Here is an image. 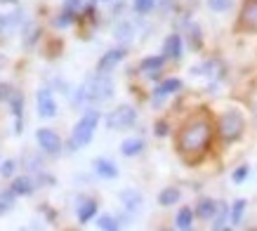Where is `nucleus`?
I'll use <instances>...</instances> for the list:
<instances>
[{
  "label": "nucleus",
  "instance_id": "nucleus-1",
  "mask_svg": "<svg viewBox=\"0 0 257 231\" xmlns=\"http://www.w3.org/2000/svg\"><path fill=\"white\" fill-rule=\"evenodd\" d=\"M212 135H215V125H212L210 116L208 113L191 116L177 132V154L187 163L201 161L212 144Z\"/></svg>",
  "mask_w": 257,
  "mask_h": 231
},
{
  "label": "nucleus",
  "instance_id": "nucleus-2",
  "mask_svg": "<svg viewBox=\"0 0 257 231\" xmlns=\"http://www.w3.org/2000/svg\"><path fill=\"white\" fill-rule=\"evenodd\" d=\"M111 94H113V80L106 73L97 71V76H92L78 87L73 101L76 104H97V101H106Z\"/></svg>",
  "mask_w": 257,
  "mask_h": 231
},
{
  "label": "nucleus",
  "instance_id": "nucleus-3",
  "mask_svg": "<svg viewBox=\"0 0 257 231\" xmlns=\"http://www.w3.org/2000/svg\"><path fill=\"white\" fill-rule=\"evenodd\" d=\"M99 125V111L97 108H87L85 113L80 116V121L76 123L73 132H71L69 139V149L71 151H78V149H85L94 137V130Z\"/></svg>",
  "mask_w": 257,
  "mask_h": 231
},
{
  "label": "nucleus",
  "instance_id": "nucleus-4",
  "mask_svg": "<svg viewBox=\"0 0 257 231\" xmlns=\"http://www.w3.org/2000/svg\"><path fill=\"white\" fill-rule=\"evenodd\" d=\"M243 130H245V118H243L241 111L229 108V111H224V113L219 116V121H217V135L222 137V142L231 144V142H236V139L241 137Z\"/></svg>",
  "mask_w": 257,
  "mask_h": 231
},
{
  "label": "nucleus",
  "instance_id": "nucleus-5",
  "mask_svg": "<svg viewBox=\"0 0 257 231\" xmlns=\"http://www.w3.org/2000/svg\"><path fill=\"white\" fill-rule=\"evenodd\" d=\"M135 121H137V111L130 104H123L106 116V128L109 130H127L135 125Z\"/></svg>",
  "mask_w": 257,
  "mask_h": 231
},
{
  "label": "nucleus",
  "instance_id": "nucleus-6",
  "mask_svg": "<svg viewBox=\"0 0 257 231\" xmlns=\"http://www.w3.org/2000/svg\"><path fill=\"white\" fill-rule=\"evenodd\" d=\"M36 142H38L43 154H47V156L62 154V137L55 130H50V128H38L36 130Z\"/></svg>",
  "mask_w": 257,
  "mask_h": 231
},
{
  "label": "nucleus",
  "instance_id": "nucleus-7",
  "mask_svg": "<svg viewBox=\"0 0 257 231\" xmlns=\"http://www.w3.org/2000/svg\"><path fill=\"white\" fill-rule=\"evenodd\" d=\"M236 29L243 33H257V0H245L243 3Z\"/></svg>",
  "mask_w": 257,
  "mask_h": 231
},
{
  "label": "nucleus",
  "instance_id": "nucleus-8",
  "mask_svg": "<svg viewBox=\"0 0 257 231\" xmlns=\"http://www.w3.org/2000/svg\"><path fill=\"white\" fill-rule=\"evenodd\" d=\"M36 111H38V116L45 118V121H50V118H55V116L59 113L52 90H47V87H40L38 90V94H36Z\"/></svg>",
  "mask_w": 257,
  "mask_h": 231
},
{
  "label": "nucleus",
  "instance_id": "nucleus-9",
  "mask_svg": "<svg viewBox=\"0 0 257 231\" xmlns=\"http://www.w3.org/2000/svg\"><path fill=\"white\" fill-rule=\"evenodd\" d=\"M125 59V50L123 47H113V50H109V52L101 54V59L97 62V71L99 73H109L116 64H120Z\"/></svg>",
  "mask_w": 257,
  "mask_h": 231
},
{
  "label": "nucleus",
  "instance_id": "nucleus-10",
  "mask_svg": "<svg viewBox=\"0 0 257 231\" xmlns=\"http://www.w3.org/2000/svg\"><path fill=\"white\" fill-rule=\"evenodd\" d=\"M194 212H196V217H198V219H203V222H210V219H215V215L219 212V203H217V200H212V198H201L198 203H196Z\"/></svg>",
  "mask_w": 257,
  "mask_h": 231
},
{
  "label": "nucleus",
  "instance_id": "nucleus-11",
  "mask_svg": "<svg viewBox=\"0 0 257 231\" xmlns=\"http://www.w3.org/2000/svg\"><path fill=\"white\" fill-rule=\"evenodd\" d=\"M10 106H12V113H15V121H17V128H15V132L17 135H22V130H24V94L19 92V90H15L12 92V97H10Z\"/></svg>",
  "mask_w": 257,
  "mask_h": 231
},
{
  "label": "nucleus",
  "instance_id": "nucleus-12",
  "mask_svg": "<svg viewBox=\"0 0 257 231\" xmlns=\"http://www.w3.org/2000/svg\"><path fill=\"white\" fill-rule=\"evenodd\" d=\"M92 165H94V172H97L101 179H116L118 177V165L113 161H109V158H97Z\"/></svg>",
  "mask_w": 257,
  "mask_h": 231
},
{
  "label": "nucleus",
  "instance_id": "nucleus-13",
  "mask_svg": "<svg viewBox=\"0 0 257 231\" xmlns=\"http://www.w3.org/2000/svg\"><path fill=\"white\" fill-rule=\"evenodd\" d=\"M120 203H123L130 212H140L142 205H144V198H142L140 191H135V189H125V191H120Z\"/></svg>",
  "mask_w": 257,
  "mask_h": 231
},
{
  "label": "nucleus",
  "instance_id": "nucleus-14",
  "mask_svg": "<svg viewBox=\"0 0 257 231\" xmlns=\"http://www.w3.org/2000/svg\"><path fill=\"white\" fill-rule=\"evenodd\" d=\"M163 54H165V59H179L182 57V36L179 33H172V36L165 38Z\"/></svg>",
  "mask_w": 257,
  "mask_h": 231
},
{
  "label": "nucleus",
  "instance_id": "nucleus-15",
  "mask_svg": "<svg viewBox=\"0 0 257 231\" xmlns=\"http://www.w3.org/2000/svg\"><path fill=\"white\" fill-rule=\"evenodd\" d=\"M182 87V80L179 78H168V80H163V83L156 87V92H154V101H161L165 99V97H170V94H175Z\"/></svg>",
  "mask_w": 257,
  "mask_h": 231
},
{
  "label": "nucleus",
  "instance_id": "nucleus-16",
  "mask_svg": "<svg viewBox=\"0 0 257 231\" xmlns=\"http://www.w3.org/2000/svg\"><path fill=\"white\" fill-rule=\"evenodd\" d=\"M76 215H78V222L80 224H87L94 215H97V200H94V198L80 200L78 208H76Z\"/></svg>",
  "mask_w": 257,
  "mask_h": 231
},
{
  "label": "nucleus",
  "instance_id": "nucleus-17",
  "mask_svg": "<svg viewBox=\"0 0 257 231\" xmlns=\"http://www.w3.org/2000/svg\"><path fill=\"white\" fill-rule=\"evenodd\" d=\"M179 198H182V191H179L177 186H165L163 191L158 193V203H161L163 208H170V205L179 203Z\"/></svg>",
  "mask_w": 257,
  "mask_h": 231
},
{
  "label": "nucleus",
  "instance_id": "nucleus-18",
  "mask_svg": "<svg viewBox=\"0 0 257 231\" xmlns=\"http://www.w3.org/2000/svg\"><path fill=\"white\" fill-rule=\"evenodd\" d=\"M194 217H196V212H194L191 208H179L177 217H175V224H177V229L189 231L191 226H194Z\"/></svg>",
  "mask_w": 257,
  "mask_h": 231
},
{
  "label": "nucleus",
  "instance_id": "nucleus-19",
  "mask_svg": "<svg viewBox=\"0 0 257 231\" xmlns=\"http://www.w3.org/2000/svg\"><path fill=\"white\" fill-rule=\"evenodd\" d=\"M142 149H144V142H142V139L130 137V139H125L123 144H120V154L127 156V158H133V156L142 154Z\"/></svg>",
  "mask_w": 257,
  "mask_h": 231
},
{
  "label": "nucleus",
  "instance_id": "nucleus-20",
  "mask_svg": "<svg viewBox=\"0 0 257 231\" xmlns=\"http://www.w3.org/2000/svg\"><path fill=\"white\" fill-rule=\"evenodd\" d=\"M163 64H165V54H161V57H147L144 62L140 64L142 71H147V73H151V76H156V71L163 69Z\"/></svg>",
  "mask_w": 257,
  "mask_h": 231
},
{
  "label": "nucleus",
  "instance_id": "nucleus-21",
  "mask_svg": "<svg viewBox=\"0 0 257 231\" xmlns=\"http://www.w3.org/2000/svg\"><path fill=\"white\" fill-rule=\"evenodd\" d=\"M245 208H248V200H245V198L234 200V205H231V210H229V222H231V224H241Z\"/></svg>",
  "mask_w": 257,
  "mask_h": 231
},
{
  "label": "nucleus",
  "instance_id": "nucleus-22",
  "mask_svg": "<svg viewBox=\"0 0 257 231\" xmlns=\"http://www.w3.org/2000/svg\"><path fill=\"white\" fill-rule=\"evenodd\" d=\"M10 189H12L17 196H29V193H33V182H31V177H17Z\"/></svg>",
  "mask_w": 257,
  "mask_h": 231
},
{
  "label": "nucleus",
  "instance_id": "nucleus-23",
  "mask_svg": "<svg viewBox=\"0 0 257 231\" xmlns=\"http://www.w3.org/2000/svg\"><path fill=\"white\" fill-rule=\"evenodd\" d=\"M15 200H17V193L12 191V189L0 191V215H8L10 210L15 208Z\"/></svg>",
  "mask_w": 257,
  "mask_h": 231
},
{
  "label": "nucleus",
  "instance_id": "nucleus-24",
  "mask_svg": "<svg viewBox=\"0 0 257 231\" xmlns=\"http://www.w3.org/2000/svg\"><path fill=\"white\" fill-rule=\"evenodd\" d=\"M205 3H208L210 12H215V15H224V12L234 8V0H205Z\"/></svg>",
  "mask_w": 257,
  "mask_h": 231
},
{
  "label": "nucleus",
  "instance_id": "nucleus-25",
  "mask_svg": "<svg viewBox=\"0 0 257 231\" xmlns=\"http://www.w3.org/2000/svg\"><path fill=\"white\" fill-rule=\"evenodd\" d=\"M17 15H19V12H15V15H0V36H3V33H10L17 24H19V17Z\"/></svg>",
  "mask_w": 257,
  "mask_h": 231
},
{
  "label": "nucleus",
  "instance_id": "nucleus-26",
  "mask_svg": "<svg viewBox=\"0 0 257 231\" xmlns=\"http://www.w3.org/2000/svg\"><path fill=\"white\" fill-rule=\"evenodd\" d=\"M76 15H78V12H73V10L64 8V12L55 19V26H57V29H66V26H69V24L76 19Z\"/></svg>",
  "mask_w": 257,
  "mask_h": 231
},
{
  "label": "nucleus",
  "instance_id": "nucleus-27",
  "mask_svg": "<svg viewBox=\"0 0 257 231\" xmlns=\"http://www.w3.org/2000/svg\"><path fill=\"white\" fill-rule=\"evenodd\" d=\"M156 3L158 0H133L135 12H137V15H149L151 10L156 8Z\"/></svg>",
  "mask_w": 257,
  "mask_h": 231
},
{
  "label": "nucleus",
  "instance_id": "nucleus-28",
  "mask_svg": "<svg viewBox=\"0 0 257 231\" xmlns=\"http://www.w3.org/2000/svg\"><path fill=\"white\" fill-rule=\"evenodd\" d=\"M97 226H99V229H104V231H118V229H120V224H118L111 215H101L99 219H97Z\"/></svg>",
  "mask_w": 257,
  "mask_h": 231
},
{
  "label": "nucleus",
  "instance_id": "nucleus-29",
  "mask_svg": "<svg viewBox=\"0 0 257 231\" xmlns=\"http://www.w3.org/2000/svg\"><path fill=\"white\" fill-rule=\"evenodd\" d=\"M15 170H17V163L15 161H3L0 163V175L5 179H10L12 175H15Z\"/></svg>",
  "mask_w": 257,
  "mask_h": 231
},
{
  "label": "nucleus",
  "instance_id": "nucleus-30",
  "mask_svg": "<svg viewBox=\"0 0 257 231\" xmlns=\"http://www.w3.org/2000/svg\"><path fill=\"white\" fill-rule=\"evenodd\" d=\"M250 175V168L248 165H241V168L234 170V175H231V179H234V184H243V179Z\"/></svg>",
  "mask_w": 257,
  "mask_h": 231
},
{
  "label": "nucleus",
  "instance_id": "nucleus-31",
  "mask_svg": "<svg viewBox=\"0 0 257 231\" xmlns=\"http://www.w3.org/2000/svg\"><path fill=\"white\" fill-rule=\"evenodd\" d=\"M116 38L118 40H127L130 38V24H120L116 29Z\"/></svg>",
  "mask_w": 257,
  "mask_h": 231
},
{
  "label": "nucleus",
  "instance_id": "nucleus-32",
  "mask_svg": "<svg viewBox=\"0 0 257 231\" xmlns=\"http://www.w3.org/2000/svg\"><path fill=\"white\" fill-rule=\"evenodd\" d=\"M12 92H15V90H12L8 83H0V101H10Z\"/></svg>",
  "mask_w": 257,
  "mask_h": 231
},
{
  "label": "nucleus",
  "instance_id": "nucleus-33",
  "mask_svg": "<svg viewBox=\"0 0 257 231\" xmlns=\"http://www.w3.org/2000/svg\"><path fill=\"white\" fill-rule=\"evenodd\" d=\"M156 135L158 137H165V135H168V123H165V121L156 123Z\"/></svg>",
  "mask_w": 257,
  "mask_h": 231
},
{
  "label": "nucleus",
  "instance_id": "nucleus-34",
  "mask_svg": "<svg viewBox=\"0 0 257 231\" xmlns=\"http://www.w3.org/2000/svg\"><path fill=\"white\" fill-rule=\"evenodd\" d=\"M0 3H17V0H0Z\"/></svg>",
  "mask_w": 257,
  "mask_h": 231
}]
</instances>
